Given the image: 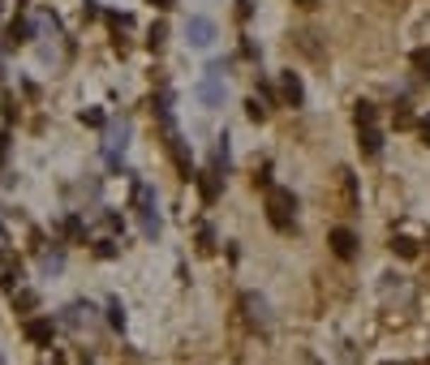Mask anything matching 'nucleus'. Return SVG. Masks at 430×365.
Returning a JSON list of instances; mask_svg holds the SVG:
<instances>
[{
  "mask_svg": "<svg viewBox=\"0 0 430 365\" xmlns=\"http://www.w3.org/2000/svg\"><path fill=\"white\" fill-rule=\"evenodd\" d=\"M151 5H159V9H173V0H151Z\"/></svg>",
  "mask_w": 430,
  "mask_h": 365,
  "instance_id": "f3484780",
  "label": "nucleus"
},
{
  "mask_svg": "<svg viewBox=\"0 0 430 365\" xmlns=\"http://www.w3.org/2000/svg\"><path fill=\"white\" fill-rule=\"evenodd\" d=\"M392 249H396L400 258H413V253H417V245H413L409 237H396V241H392Z\"/></svg>",
  "mask_w": 430,
  "mask_h": 365,
  "instance_id": "1a4fd4ad",
  "label": "nucleus"
},
{
  "mask_svg": "<svg viewBox=\"0 0 430 365\" xmlns=\"http://www.w3.org/2000/svg\"><path fill=\"white\" fill-rule=\"evenodd\" d=\"M301 5H314V0H301Z\"/></svg>",
  "mask_w": 430,
  "mask_h": 365,
  "instance_id": "a211bd4d",
  "label": "nucleus"
},
{
  "mask_svg": "<svg viewBox=\"0 0 430 365\" xmlns=\"http://www.w3.org/2000/svg\"><path fill=\"white\" fill-rule=\"evenodd\" d=\"M267 220H272V228L289 232L293 220H297V198L280 185H267Z\"/></svg>",
  "mask_w": 430,
  "mask_h": 365,
  "instance_id": "f257e3e1",
  "label": "nucleus"
},
{
  "mask_svg": "<svg viewBox=\"0 0 430 365\" xmlns=\"http://www.w3.org/2000/svg\"><path fill=\"white\" fill-rule=\"evenodd\" d=\"M422 138L430 142V116H422Z\"/></svg>",
  "mask_w": 430,
  "mask_h": 365,
  "instance_id": "dca6fc26",
  "label": "nucleus"
},
{
  "mask_svg": "<svg viewBox=\"0 0 430 365\" xmlns=\"http://www.w3.org/2000/svg\"><path fill=\"white\" fill-rule=\"evenodd\" d=\"M220 69H224V65H211V73H207V82H202V103H207V108L220 103Z\"/></svg>",
  "mask_w": 430,
  "mask_h": 365,
  "instance_id": "0eeeda50",
  "label": "nucleus"
},
{
  "mask_svg": "<svg viewBox=\"0 0 430 365\" xmlns=\"http://www.w3.org/2000/svg\"><path fill=\"white\" fill-rule=\"evenodd\" d=\"M5 155H9V133H0V164H5Z\"/></svg>",
  "mask_w": 430,
  "mask_h": 365,
  "instance_id": "2eb2a0df",
  "label": "nucleus"
},
{
  "mask_svg": "<svg viewBox=\"0 0 430 365\" xmlns=\"http://www.w3.org/2000/svg\"><path fill=\"white\" fill-rule=\"evenodd\" d=\"M332 249H336V258H353L357 253V237L349 228H336L332 232Z\"/></svg>",
  "mask_w": 430,
  "mask_h": 365,
  "instance_id": "423d86ee",
  "label": "nucleus"
},
{
  "mask_svg": "<svg viewBox=\"0 0 430 365\" xmlns=\"http://www.w3.org/2000/svg\"><path fill=\"white\" fill-rule=\"evenodd\" d=\"M245 112H250V116H254V121H262V116H267V108H262V103H258V99H254V103H250V108H245Z\"/></svg>",
  "mask_w": 430,
  "mask_h": 365,
  "instance_id": "4468645a",
  "label": "nucleus"
},
{
  "mask_svg": "<svg viewBox=\"0 0 430 365\" xmlns=\"http://www.w3.org/2000/svg\"><path fill=\"white\" fill-rule=\"evenodd\" d=\"M357 146H361V155H379V150H383L379 125H357Z\"/></svg>",
  "mask_w": 430,
  "mask_h": 365,
  "instance_id": "f03ea898",
  "label": "nucleus"
},
{
  "mask_svg": "<svg viewBox=\"0 0 430 365\" xmlns=\"http://www.w3.org/2000/svg\"><path fill=\"white\" fill-rule=\"evenodd\" d=\"M353 116H357V125H374V121H379V112H374V103H366V99L357 103V112H353Z\"/></svg>",
  "mask_w": 430,
  "mask_h": 365,
  "instance_id": "6e6552de",
  "label": "nucleus"
},
{
  "mask_svg": "<svg viewBox=\"0 0 430 365\" xmlns=\"http://www.w3.org/2000/svg\"><path fill=\"white\" fill-rule=\"evenodd\" d=\"M413 61H417V65H422V73H426V78H430V52H426V47H422V52H417V56H413Z\"/></svg>",
  "mask_w": 430,
  "mask_h": 365,
  "instance_id": "f8f14e48",
  "label": "nucleus"
},
{
  "mask_svg": "<svg viewBox=\"0 0 430 365\" xmlns=\"http://www.w3.org/2000/svg\"><path fill=\"white\" fill-rule=\"evenodd\" d=\"M52 331H57V327H52V318H30L26 323V340L30 344H52Z\"/></svg>",
  "mask_w": 430,
  "mask_h": 365,
  "instance_id": "20e7f679",
  "label": "nucleus"
},
{
  "mask_svg": "<svg viewBox=\"0 0 430 365\" xmlns=\"http://www.w3.org/2000/svg\"><path fill=\"white\" fill-rule=\"evenodd\" d=\"M108 323H112L117 331L125 327V309H121V301H112V314H108Z\"/></svg>",
  "mask_w": 430,
  "mask_h": 365,
  "instance_id": "9d476101",
  "label": "nucleus"
},
{
  "mask_svg": "<svg viewBox=\"0 0 430 365\" xmlns=\"http://www.w3.org/2000/svg\"><path fill=\"white\" fill-rule=\"evenodd\" d=\"M280 90H284V99L293 103V108H301V103H306V86H301V78H297L293 69L280 78Z\"/></svg>",
  "mask_w": 430,
  "mask_h": 365,
  "instance_id": "7ed1b4c3",
  "label": "nucleus"
},
{
  "mask_svg": "<svg viewBox=\"0 0 430 365\" xmlns=\"http://www.w3.org/2000/svg\"><path fill=\"white\" fill-rule=\"evenodd\" d=\"M211 39H215V26H211L207 18H190V43H194V47H207Z\"/></svg>",
  "mask_w": 430,
  "mask_h": 365,
  "instance_id": "39448f33",
  "label": "nucleus"
},
{
  "mask_svg": "<svg viewBox=\"0 0 430 365\" xmlns=\"http://www.w3.org/2000/svg\"><path fill=\"white\" fill-rule=\"evenodd\" d=\"M13 39H30V22H13Z\"/></svg>",
  "mask_w": 430,
  "mask_h": 365,
  "instance_id": "ddd939ff",
  "label": "nucleus"
},
{
  "mask_svg": "<svg viewBox=\"0 0 430 365\" xmlns=\"http://www.w3.org/2000/svg\"><path fill=\"white\" fill-rule=\"evenodd\" d=\"M164 35H168V26H151V47L164 43Z\"/></svg>",
  "mask_w": 430,
  "mask_h": 365,
  "instance_id": "9b49d317",
  "label": "nucleus"
}]
</instances>
